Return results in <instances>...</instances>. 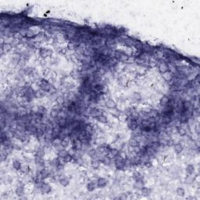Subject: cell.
<instances>
[{"label":"cell","instance_id":"obj_28","mask_svg":"<svg viewBox=\"0 0 200 200\" xmlns=\"http://www.w3.org/2000/svg\"><path fill=\"white\" fill-rule=\"evenodd\" d=\"M167 67H168V71L171 72L174 74L177 72V67H175V65L173 63L167 62Z\"/></svg>","mask_w":200,"mask_h":200},{"label":"cell","instance_id":"obj_46","mask_svg":"<svg viewBox=\"0 0 200 200\" xmlns=\"http://www.w3.org/2000/svg\"><path fill=\"white\" fill-rule=\"evenodd\" d=\"M64 160H65L66 163H70V162L73 160V155H71L70 153H68V154L64 157Z\"/></svg>","mask_w":200,"mask_h":200},{"label":"cell","instance_id":"obj_24","mask_svg":"<svg viewBox=\"0 0 200 200\" xmlns=\"http://www.w3.org/2000/svg\"><path fill=\"white\" fill-rule=\"evenodd\" d=\"M39 56L41 57V58H42L43 60H45L47 57H49L48 56V53H47V49H45V48H41L40 49H39Z\"/></svg>","mask_w":200,"mask_h":200},{"label":"cell","instance_id":"obj_25","mask_svg":"<svg viewBox=\"0 0 200 200\" xmlns=\"http://www.w3.org/2000/svg\"><path fill=\"white\" fill-rule=\"evenodd\" d=\"M141 99H142V96H141V95L139 92H133V94H132V99H133L134 102H140L141 100Z\"/></svg>","mask_w":200,"mask_h":200},{"label":"cell","instance_id":"obj_31","mask_svg":"<svg viewBox=\"0 0 200 200\" xmlns=\"http://www.w3.org/2000/svg\"><path fill=\"white\" fill-rule=\"evenodd\" d=\"M186 172L187 175H192L195 173V166L191 164H188L186 166Z\"/></svg>","mask_w":200,"mask_h":200},{"label":"cell","instance_id":"obj_49","mask_svg":"<svg viewBox=\"0 0 200 200\" xmlns=\"http://www.w3.org/2000/svg\"><path fill=\"white\" fill-rule=\"evenodd\" d=\"M36 49H40L42 48V42H35L32 45Z\"/></svg>","mask_w":200,"mask_h":200},{"label":"cell","instance_id":"obj_54","mask_svg":"<svg viewBox=\"0 0 200 200\" xmlns=\"http://www.w3.org/2000/svg\"><path fill=\"white\" fill-rule=\"evenodd\" d=\"M189 154H191V156H195V150L193 149H189Z\"/></svg>","mask_w":200,"mask_h":200},{"label":"cell","instance_id":"obj_13","mask_svg":"<svg viewBox=\"0 0 200 200\" xmlns=\"http://www.w3.org/2000/svg\"><path fill=\"white\" fill-rule=\"evenodd\" d=\"M196 84V81H195V80H190L185 82L184 87H185V90L186 89H193L195 87Z\"/></svg>","mask_w":200,"mask_h":200},{"label":"cell","instance_id":"obj_8","mask_svg":"<svg viewBox=\"0 0 200 200\" xmlns=\"http://www.w3.org/2000/svg\"><path fill=\"white\" fill-rule=\"evenodd\" d=\"M15 194L18 197H22L25 195V188L24 185H18L15 190Z\"/></svg>","mask_w":200,"mask_h":200},{"label":"cell","instance_id":"obj_47","mask_svg":"<svg viewBox=\"0 0 200 200\" xmlns=\"http://www.w3.org/2000/svg\"><path fill=\"white\" fill-rule=\"evenodd\" d=\"M108 91H109L108 86H107L106 84H103L102 87V89H101V93L102 95H106V94H107Z\"/></svg>","mask_w":200,"mask_h":200},{"label":"cell","instance_id":"obj_14","mask_svg":"<svg viewBox=\"0 0 200 200\" xmlns=\"http://www.w3.org/2000/svg\"><path fill=\"white\" fill-rule=\"evenodd\" d=\"M128 146L133 147V148H135V147H138L140 146V142L138 140H137L134 137H131L129 140H128Z\"/></svg>","mask_w":200,"mask_h":200},{"label":"cell","instance_id":"obj_35","mask_svg":"<svg viewBox=\"0 0 200 200\" xmlns=\"http://www.w3.org/2000/svg\"><path fill=\"white\" fill-rule=\"evenodd\" d=\"M36 156H40L42 158H44L45 156V149H43L42 147H39L37 150H36V153H35Z\"/></svg>","mask_w":200,"mask_h":200},{"label":"cell","instance_id":"obj_9","mask_svg":"<svg viewBox=\"0 0 200 200\" xmlns=\"http://www.w3.org/2000/svg\"><path fill=\"white\" fill-rule=\"evenodd\" d=\"M56 123L57 124H58L61 128H63L65 127H67L68 124H67V118H64V117H57L56 119Z\"/></svg>","mask_w":200,"mask_h":200},{"label":"cell","instance_id":"obj_36","mask_svg":"<svg viewBox=\"0 0 200 200\" xmlns=\"http://www.w3.org/2000/svg\"><path fill=\"white\" fill-rule=\"evenodd\" d=\"M117 118L120 121L125 122V121H127V120L128 118V116L127 115V114H125L124 113H121L117 115Z\"/></svg>","mask_w":200,"mask_h":200},{"label":"cell","instance_id":"obj_29","mask_svg":"<svg viewBox=\"0 0 200 200\" xmlns=\"http://www.w3.org/2000/svg\"><path fill=\"white\" fill-rule=\"evenodd\" d=\"M70 77L74 79V80H78L80 79V71L78 70H73L71 71V73L70 74Z\"/></svg>","mask_w":200,"mask_h":200},{"label":"cell","instance_id":"obj_15","mask_svg":"<svg viewBox=\"0 0 200 200\" xmlns=\"http://www.w3.org/2000/svg\"><path fill=\"white\" fill-rule=\"evenodd\" d=\"M162 77L163 78V80L165 81L170 82L171 80H172V78L174 77V74H172L170 71H166V72L162 74Z\"/></svg>","mask_w":200,"mask_h":200},{"label":"cell","instance_id":"obj_10","mask_svg":"<svg viewBox=\"0 0 200 200\" xmlns=\"http://www.w3.org/2000/svg\"><path fill=\"white\" fill-rule=\"evenodd\" d=\"M184 100L181 99H177V102H176V106H175V109L176 110L180 113H181L183 110H184Z\"/></svg>","mask_w":200,"mask_h":200},{"label":"cell","instance_id":"obj_6","mask_svg":"<svg viewBox=\"0 0 200 200\" xmlns=\"http://www.w3.org/2000/svg\"><path fill=\"white\" fill-rule=\"evenodd\" d=\"M59 182L63 187H67L70 183V178L67 176H63L59 179Z\"/></svg>","mask_w":200,"mask_h":200},{"label":"cell","instance_id":"obj_18","mask_svg":"<svg viewBox=\"0 0 200 200\" xmlns=\"http://www.w3.org/2000/svg\"><path fill=\"white\" fill-rule=\"evenodd\" d=\"M96 188H97L96 182L90 181V182H89V183L86 185V189H87V191H89V192L94 191Z\"/></svg>","mask_w":200,"mask_h":200},{"label":"cell","instance_id":"obj_2","mask_svg":"<svg viewBox=\"0 0 200 200\" xmlns=\"http://www.w3.org/2000/svg\"><path fill=\"white\" fill-rule=\"evenodd\" d=\"M158 66V59L154 55H149L148 58V67L149 68H155Z\"/></svg>","mask_w":200,"mask_h":200},{"label":"cell","instance_id":"obj_52","mask_svg":"<svg viewBox=\"0 0 200 200\" xmlns=\"http://www.w3.org/2000/svg\"><path fill=\"white\" fill-rule=\"evenodd\" d=\"M47 53H48V56L49 57H52L53 55V50L51 49H47Z\"/></svg>","mask_w":200,"mask_h":200},{"label":"cell","instance_id":"obj_30","mask_svg":"<svg viewBox=\"0 0 200 200\" xmlns=\"http://www.w3.org/2000/svg\"><path fill=\"white\" fill-rule=\"evenodd\" d=\"M184 110H189V111H192V109H193V106H192V104L188 101V100H185L184 101Z\"/></svg>","mask_w":200,"mask_h":200},{"label":"cell","instance_id":"obj_38","mask_svg":"<svg viewBox=\"0 0 200 200\" xmlns=\"http://www.w3.org/2000/svg\"><path fill=\"white\" fill-rule=\"evenodd\" d=\"M45 95V92H44L43 90L39 89L35 91V98L41 99V98H43Z\"/></svg>","mask_w":200,"mask_h":200},{"label":"cell","instance_id":"obj_43","mask_svg":"<svg viewBox=\"0 0 200 200\" xmlns=\"http://www.w3.org/2000/svg\"><path fill=\"white\" fill-rule=\"evenodd\" d=\"M58 114H59V112L54 109H52L51 112H50V117L52 119H56L57 117H58Z\"/></svg>","mask_w":200,"mask_h":200},{"label":"cell","instance_id":"obj_22","mask_svg":"<svg viewBox=\"0 0 200 200\" xmlns=\"http://www.w3.org/2000/svg\"><path fill=\"white\" fill-rule=\"evenodd\" d=\"M152 190L149 188L147 187H143L141 188V196H144V197H148L151 195Z\"/></svg>","mask_w":200,"mask_h":200},{"label":"cell","instance_id":"obj_33","mask_svg":"<svg viewBox=\"0 0 200 200\" xmlns=\"http://www.w3.org/2000/svg\"><path fill=\"white\" fill-rule=\"evenodd\" d=\"M30 166H28L27 164H24V165H22L20 169V171L22 173V174H27L28 172H30Z\"/></svg>","mask_w":200,"mask_h":200},{"label":"cell","instance_id":"obj_34","mask_svg":"<svg viewBox=\"0 0 200 200\" xmlns=\"http://www.w3.org/2000/svg\"><path fill=\"white\" fill-rule=\"evenodd\" d=\"M23 74H24V75L30 76V75L34 74V70H33V68H31V67H25V68L23 70Z\"/></svg>","mask_w":200,"mask_h":200},{"label":"cell","instance_id":"obj_37","mask_svg":"<svg viewBox=\"0 0 200 200\" xmlns=\"http://www.w3.org/2000/svg\"><path fill=\"white\" fill-rule=\"evenodd\" d=\"M55 101H56V103H57V104L62 105V106H63L66 100H65L64 95H58V96L56 97Z\"/></svg>","mask_w":200,"mask_h":200},{"label":"cell","instance_id":"obj_51","mask_svg":"<svg viewBox=\"0 0 200 200\" xmlns=\"http://www.w3.org/2000/svg\"><path fill=\"white\" fill-rule=\"evenodd\" d=\"M128 198V195L127 193H121V195L119 196V199H121V200H125Z\"/></svg>","mask_w":200,"mask_h":200},{"label":"cell","instance_id":"obj_50","mask_svg":"<svg viewBox=\"0 0 200 200\" xmlns=\"http://www.w3.org/2000/svg\"><path fill=\"white\" fill-rule=\"evenodd\" d=\"M54 147V149H55V151L58 153V152H60V151H61V150H63L64 148L61 146V144H58V145H56V146H53Z\"/></svg>","mask_w":200,"mask_h":200},{"label":"cell","instance_id":"obj_11","mask_svg":"<svg viewBox=\"0 0 200 200\" xmlns=\"http://www.w3.org/2000/svg\"><path fill=\"white\" fill-rule=\"evenodd\" d=\"M105 106L108 108V109H115L117 106V104L115 102V101L113 100L112 99L109 98L105 101Z\"/></svg>","mask_w":200,"mask_h":200},{"label":"cell","instance_id":"obj_4","mask_svg":"<svg viewBox=\"0 0 200 200\" xmlns=\"http://www.w3.org/2000/svg\"><path fill=\"white\" fill-rule=\"evenodd\" d=\"M118 84L120 86H122V87H125L128 84V79H127V77L125 76V75H121L118 77Z\"/></svg>","mask_w":200,"mask_h":200},{"label":"cell","instance_id":"obj_23","mask_svg":"<svg viewBox=\"0 0 200 200\" xmlns=\"http://www.w3.org/2000/svg\"><path fill=\"white\" fill-rule=\"evenodd\" d=\"M101 163H102L104 166H110L111 164V158L108 156H103L101 159Z\"/></svg>","mask_w":200,"mask_h":200},{"label":"cell","instance_id":"obj_19","mask_svg":"<svg viewBox=\"0 0 200 200\" xmlns=\"http://www.w3.org/2000/svg\"><path fill=\"white\" fill-rule=\"evenodd\" d=\"M132 178L134 179V181H144V177L142 176L139 172H137V171H135V172L133 173Z\"/></svg>","mask_w":200,"mask_h":200},{"label":"cell","instance_id":"obj_12","mask_svg":"<svg viewBox=\"0 0 200 200\" xmlns=\"http://www.w3.org/2000/svg\"><path fill=\"white\" fill-rule=\"evenodd\" d=\"M105 45L108 48H112L113 45H115V40H114V38L112 37H107L105 39V42H104Z\"/></svg>","mask_w":200,"mask_h":200},{"label":"cell","instance_id":"obj_7","mask_svg":"<svg viewBox=\"0 0 200 200\" xmlns=\"http://www.w3.org/2000/svg\"><path fill=\"white\" fill-rule=\"evenodd\" d=\"M34 160L36 164V166H45V160L44 159V158H42L35 155Z\"/></svg>","mask_w":200,"mask_h":200},{"label":"cell","instance_id":"obj_1","mask_svg":"<svg viewBox=\"0 0 200 200\" xmlns=\"http://www.w3.org/2000/svg\"><path fill=\"white\" fill-rule=\"evenodd\" d=\"M103 110L102 109H97L95 107H92L89 109V116L92 118H96L97 117L102 115V114H103Z\"/></svg>","mask_w":200,"mask_h":200},{"label":"cell","instance_id":"obj_21","mask_svg":"<svg viewBox=\"0 0 200 200\" xmlns=\"http://www.w3.org/2000/svg\"><path fill=\"white\" fill-rule=\"evenodd\" d=\"M176 131L178 132V134L181 136V137H185L187 135V131L186 130L181 127V126H177L176 127Z\"/></svg>","mask_w":200,"mask_h":200},{"label":"cell","instance_id":"obj_27","mask_svg":"<svg viewBox=\"0 0 200 200\" xmlns=\"http://www.w3.org/2000/svg\"><path fill=\"white\" fill-rule=\"evenodd\" d=\"M13 168L15 170H20L21 166H22V163L20 160L19 159H15L13 161Z\"/></svg>","mask_w":200,"mask_h":200},{"label":"cell","instance_id":"obj_20","mask_svg":"<svg viewBox=\"0 0 200 200\" xmlns=\"http://www.w3.org/2000/svg\"><path fill=\"white\" fill-rule=\"evenodd\" d=\"M169 101H170V97H168L167 95H163L159 99V105L161 106H167L169 104Z\"/></svg>","mask_w":200,"mask_h":200},{"label":"cell","instance_id":"obj_5","mask_svg":"<svg viewBox=\"0 0 200 200\" xmlns=\"http://www.w3.org/2000/svg\"><path fill=\"white\" fill-rule=\"evenodd\" d=\"M40 191L42 194H49L52 191V187L47 183H42L40 188Z\"/></svg>","mask_w":200,"mask_h":200},{"label":"cell","instance_id":"obj_17","mask_svg":"<svg viewBox=\"0 0 200 200\" xmlns=\"http://www.w3.org/2000/svg\"><path fill=\"white\" fill-rule=\"evenodd\" d=\"M91 166L94 170H98L100 168L101 166V161L99 159H91Z\"/></svg>","mask_w":200,"mask_h":200},{"label":"cell","instance_id":"obj_40","mask_svg":"<svg viewBox=\"0 0 200 200\" xmlns=\"http://www.w3.org/2000/svg\"><path fill=\"white\" fill-rule=\"evenodd\" d=\"M144 186H145L144 181H134L133 185V188H134L135 189H141Z\"/></svg>","mask_w":200,"mask_h":200},{"label":"cell","instance_id":"obj_45","mask_svg":"<svg viewBox=\"0 0 200 200\" xmlns=\"http://www.w3.org/2000/svg\"><path fill=\"white\" fill-rule=\"evenodd\" d=\"M38 112L43 114V115H45V114H46V113H47V109L43 106H38Z\"/></svg>","mask_w":200,"mask_h":200},{"label":"cell","instance_id":"obj_39","mask_svg":"<svg viewBox=\"0 0 200 200\" xmlns=\"http://www.w3.org/2000/svg\"><path fill=\"white\" fill-rule=\"evenodd\" d=\"M119 150L118 149H110V152H109V154L108 155V156H109L110 158H113L117 156L118 154H119Z\"/></svg>","mask_w":200,"mask_h":200},{"label":"cell","instance_id":"obj_32","mask_svg":"<svg viewBox=\"0 0 200 200\" xmlns=\"http://www.w3.org/2000/svg\"><path fill=\"white\" fill-rule=\"evenodd\" d=\"M95 120H96L98 122L101 123V124H106V123L108 122V118H107L105 115H103V114H102V115L97 117L95 118Z\"/></svg>","mask_w":200,"mask_h":200},{"label":"cell","instance_id":"obj_16","mask_svg":"<svg viewBox=\"0 0 200 200\" xmlns=\"http://www.w3.org/2000/svg\"><path fill=\"white\" fill-rule=\"evenodd\" d=\"M174 152L177 153V154H180L183 152L184 150V146L182 143H181V142H178V143H175L174 145Z\"/></svg>","mask_w":200,"mask_h":200},{"label":"cell","instance_id":"obj_53","mask_svg":"<svg viewBox=\"0 0 200 200\" xmlns=\"http://www.w3.org/2000/svg\"><path fill=\"white\" fill-rule=\"evenodd\" d=\"M195 132H196V134L198 135V134H199V125H198V124L195 125Z\"/></svg>","mask_w":200,"mask_h":200},{"label":"cell","instance_id":"obj_42","mask_svg":"<svg viewBox=\"0 0 200 200\" xmlns=\"http://www.w3.org/2000/svg\"><path fill=\"white\" fill-rule=\"evenodd\" d=\"M68 153H69V151H68V150H67L66 149H63V150H61V151H60V152L57 153V156L64 158V157H65Z\"/></svg>","mask_w":200,"mask_h":200},{"label":"cell","instance_id":"obj_44","mask_svg":"<svg viewBox=\"0 0 200 200\" xmlns=\"http://www.w3.org/2000/svg\"><path fill=\"white\" fill-rule=\"evenodd\" d=\"M118 156H121L124 160H125L126 159H127V153L125 152V151H124L123 149H120L119 150V154H118Z\"/></svg>","mask_w":200,"mask_h":200},{"label":"cell","instance_id":"obj_48","mask_svg":"<svg viewBox=\"0 0 200 200\" xmlns=\"http://www.w3.org/2000/svg\"><path fill=\"white\" fill-rule=\"evenodd\" d=\"M60 62V58L57 56H54V57H52L51 59V63L52 64H57Z\"/></svg>","mask_w":200,"mask_h":200},{"label":"cell","instance_id":"obj_41","mask_svg":"<svg viewBox=\"0 0 200 200\" xmlns=\"http://www.w3.org/2000/svg\"><path fill=\"white\" fill-rule=\"evenodd\" d=\"M176 194L178 195V196H181V197H184L185 195V191L183 188L181 187H178L176 190Z\"/></svg>","mask_w":200,"mask_h":200},{"label":"cell","instance_id":"obj_26","mask_svg":"<svg viewBox=\"0 0 200 200\" xmlns=\"http://www.w3.org/2000/svg\"><path fill=\"white\" fill-rule=\"evenodd\" d=\"M2 48H3V51H4L5 52H10V51L12 50V49H13V45H12V43L6 42V43H4L3 45H2Z\"/></svg>","mask_w":200,"mask_h":200},{"label":"cell","instance_id":"obj_3","mask_svg":"<svg viewBox=\"0 0 200 200\" xmlns=\"http://www.w3.org/2000/svg\"><path fill=\"white\" fill-rule=\"evenodd\" d=\"M108 183H109V181L106 178H97V181H96L97 188H103L108 185Z\"/></svg>","mask_w":200,"mask_h":200}]
</instances>
